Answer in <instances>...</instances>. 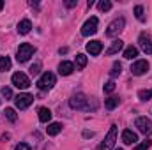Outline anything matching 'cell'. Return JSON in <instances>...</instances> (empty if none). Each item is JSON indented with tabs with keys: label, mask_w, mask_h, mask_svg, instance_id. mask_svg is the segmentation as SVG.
Returning a JSON list of instances; mask_svg holds the SVG:
<instances>
[{
	"label": "cell",
	"mask_w": 152,
	"mask_h": 150,
	"mask_svg": "<svg viewBox=\"0 0 152 150\" xmlns=\"http://www.w3.org/2000/svg\"><path fill=\"white\" fill-rule=\"evenodd\" d=\"M36 53V48L32 46V44H28V42H23V44H20V48H18V53H16V58H18V62H27L32 55Z\"/></svg>",
	"instance_id": "cell-1"
},
{
	"label": "cell",
	"mask_w": 152,
	"mask_h": 150,
	"mask_svg": "<svg viewBox=\"0 0 152 150\" xmlns=\"http://www.w3.org/2000/svg\"><path fill=\"white\" fill-rule=\"evenodd\" d=\"M55 81H57L55 74L48 71V73H44V74L37 79V88H39V90H50V88H53Z\"/></svg>",
	"instance_id": "cell-2"
},
{
	"label": "cell",
	"mask_w": 152,
	"mask_h": 150,
	"mask_svg": "<svg viewBox=\"0 0 152 150\" xmlns=\"http://www.w3.org/2000/svg\"><path fill=\"white\" fill-rule=\"evenodd\" d=\"M97 18L96 16H92V18H88L85 23H83V27H81V36H85V37H90V36H94L96 32H97Z\"/></svg>",
	"instance_id": "cell-3"
},
{
	"label": "cell",
	"mask_w": 152,
	"mask_h": 150,
	"mask_svg": "<svg viewBox=\"0 0 152 150\" xmlns=\"http://www.w3.org/2000/svg\"><path fill=\"white\" fill-rule=\"evenodd\" d=\"M11 81H12V85H14L16 88H20V90H25V88L30 87V79H28V76L25 74V73H14L12 78H11Z\"/></svg>",
	"instance_id": "cell-4"
},
{
	"label": "cell",
	"mask_w": 152,
	"mask_h": 150,
	"mask_svg": "<svg viewBox=\"0 0 152 150\" xmlns=\"http://www.w3.org/2000/svg\"><path fill=\"white\" fill-rule=\"evenodd\" d=\"M87 103H88V99H87V95L81 94V92H80V94H75V95L71 97V101H69V104H71L73 110H88Z\"/></svg>",
	"instance_id": "cell-5"
},
{
	"label": "cell",
	"mask_w": 152,
	"mask_h": 150,
	"mask_svg": "<svg viewBox=\"0 0 152 150\" xmlns=\"http://www.w3.org/2000/svg\"><path fill=\"white\" fill-rule=\"evenodd\" d=\"M115 140H117V125H112L110 133L104 138V141L99 145V150H112L115 147Z\"/></svg>",
	"instance_id": "cell-6"
},
{
	"label": "cell",
	"mask_w": 152,
	"mask_h": 150,
	"mask_svg": "<svg viewBox=\"0 0 152 150\" xmlns=\"http://www.w3.org/2000/svg\"><path fill=\"white\" fill-rule=\"evenodd\" d=\"M124 27H126V20H124V18H117L115 21H112V23L108 25L106 36H108V37H113V36L120 34V32L124 30Z\"/></svg>",
	"instance_id": "cell-7"
},
{
	"label": "cell",
	"mask_w": 152,
	"mask_h": 150,
	"mask_svg": "<svg viewBox=\"0 0 152 150\" xmlns=\"http://www.w3.org/2000/svg\"><path fill=\"white\" fill-rule=\"evenodd\" d=\"M134 125H136L138 131H140L142 134H145V136L152 133V120L151 118H147V117H140V118H136Z\"/></svg>",
	"instance_id": "cell-8"
},
{
	"label": "cell",
	"mask_w": 152,
	"mask_h": 150,
	"mask_svg": "<svg viewBox=\"0 0 152 150\" xmlns=\"http://www.w3.org/2000/svg\"><path fill=\"white\" fill-rule=\"evenodd\" d=\"M32 101H34V97H32L30 94H18V95L14 97V103H16V108H18V110L28 108V106L32 104Z\"/></svg>",
	"instance_id": "cell-9"
},
{
	"label": "cell",
	"mask_w": 152,
	"mask_h": 150,
	"mask_svg": "<svg viewBox=\"0 0 152 150\" xmlns=\"http://www.w3.org/2000/svg\"><path fill=\"white\" fill-rule=\"evenodd\" d=\"M149 71V62L147 60H136L133 66H131V73L134 76H142Z\"/></svg>",
	"instance_id": "cell-10"
},
{
	"label": "cell",
	"mask_w": 152,
	"mask_h": 150,
	"mask_svg": "<svg viewBox=\"0 0 152 150\" xmlns=\"http://www.w3.org/2000/svg\"><path fill=\"white\" fill-rule=\"evenodd\" d=\"M138 42H140V48H142L147 55H152V42H151V37H149L147 34H140Z\"/></svg>",
	"instance_id": "cell-11"
},
{
	"label": "cell",
	"mask_w": 152,
	"mask_h": 150,
	"mask_svg": "<svg viewBox=\"0 0 152 150\" xmlns=\"http://www.w3.org/2000/svg\"><path fill=\"white\" fill-rule=\"evenodd\" d=\"M87 51L90 53V55H99L101 51H103V42L101 41H90L88 44H87Z\"/></svg>",
	"instance_id": "cell-12"
},
{
	"label": "cell",
	"mask_w": 152,
	"mask_h": 150,
	"mask_svg": "<svg viewBox=\"0 0 152 150\" xmlns=\"http://www.w3.org/2000/svg\"><path fill=\"white\" fill-rule=\"evenodd\" d=\"M122 141H124L126 145H133V143L138 141V136H136V133H133L131 129H126V131L122 133Z\"/></svg>",
	"instance_id": "cell-13"
},
{
	"label": "cell",
	"mask_w": 152,
	"mask_h": 150,
	"mask_svg": "<svg viewBox=\"0 0 152 150\" xmlns=\"http://www.w3.org/2000/svg\"><path fill=\"white\" fill-rule=\"evenodd\" d=\"M73 71H75V64H73V62H60L58 73H60L62 76H69Z\"/></svg>",
	"instance_id": "cell-14"
},
{
	"label": "cell",
	"mask_w": 152,
	"mask_h": 150,
	"mask_svg": "<svg viewBox=\"0 0 152 150\" xmlns=\"http://www.w3.org/2000/svg\"><path fill=\"white\" fill-rule=\"evenodd\" d=\"M30 28H32L30 20H21V21L18 23V34H21V36L28 34V32H30Z\"/></svg>",
	"instance_id": "cell-15"
},
{
	"label": "cell",
	"mask_w": 152,
	"mask_h": 150,
	"mask_svg": "<svg viewBox=\"0 0 152 150\" xmlns=\"http://www.w3.org/2000/svg\"><path fill=\"white\" fill-rule=\"evenodd\" d=\"M122 48H124V42H122L120 39H115L113 42H112V46L106 50V55H115V53H118Z\"/></svg>",
	"instance_id": "cell-16"
},
{
	"label": "cell",
	"mask_w": 152,
	"mask_h": 150,
	"mask_svg": "<svg viewBox=\"0 0 152 150\" xmlns=\"http://www.w3.org/2000/svg\"><path fill=\"white\" fill-rule=\"evenodd\" d=\"M60 131H62V124H58V122H53V124H50V125L46 127V133H48L50 136H57Z\"/></svg>",
	"instance_id": "cell-17"
},
{
	"label": "cell",
	"mask_w": 152,
	"mask_h": 150,
	"mask_svg": "<svg viewBox=\"0 0 152 150\" xmlns=\"http://www.w3.org/2000/svg\"><path fill=\"white\" fill-rule=\"evenodd\" d=\"M37 113H39V120H41V122L46 124V122L51 120V111H50V108H39Z\"/></svg>",
	"instance_id": "cell-18"
},
{
	"label": "cell",
	"mask_w": 152,
	"mask_h": 150,
	"mask_svg": "<svg viewBox=\"0 0 152 150\" xmlns=\"http://www.w3.org/2000/svg\"><path fill=\"white\" fill-rule=\"evenodd\" d=\"M85 66H87V57H85L83 53H80V55H76L75 67L78 69V71H81V69H85Z\"/></svg>",
	"instance_id": "cell-19"
},
{
	"label": "cell",
	"mask_w": 152,
	"mask_h": 150,
	"mask_svg": "<svg viewBox=\"0 0 152 150\" xmlns=\"http://www.w3.org/2000/svg\"><path fill=\"white\" fill-rule=\"evenodd\" d=\"M134 57H138V48H134V46H127V48L124 50V58L133 60Z\"/></svg>",
	"instance_id": "cell-20"
},
{
	"label": "cell",
	"mask_w": 152,
	"mask_h": 150,
	"mask_svg": "<svg viewBox=\"0 0 152 150\" xmlns=\"http://www.w3.org/2000/svg\"><path fill=\"white\" fill-rule=\"evenodd\" d=\"M11 66H12V62H11V58H9V57H0V73L9 71V69H11Z\"/></svg>",
	"instance_id": "cell-21"
},
{
	"label": "cell",
	"mask_w": 152,
	"mask_h": 150,
	"mask_svg": "<svg viewBox=\"0 0 152 150\" xmlns=\"http://www.w3.org/2000/svg\"><path fill=\"white\" fill-rule=\"evenodd\" d=\"M118 103H120L118 97H108V99H104V106H106V110H113V108H117Z\"/></svg>",
	"instance_id": "cell-22"
},
{
	"label": "cell",
	"mask_w": 152,
	"mask_h": 150,
	"mask_svg": "<svg viewBox=\"0 0 152 150\" xmlns=\"http://www.w3.org/2000/svg\"><path fill=\"white\" fill-rule=\"evenodd\" d=\"M5 117H7V120L9 122H16V118H18V115H16V111L12 110V108H5Z\"/></svg>",
	"instance_id": "cell-23"
},
{
	"label": "cell",
	"mask_w": 152,
	"mask_h": 150,
	"mask_svg": "<svg viewBox=\"0 0 152 150\" xmlns=\"http://www.w3.org/2000/svg\"><path fill=\"white\" fill-rule=\"evenodd\" d=\"M97 7H99V11H103V12H104V11H110V9H112V2H110V0H101V2L97 4Z\"/></svg>",
	"instance_id": "cell-24"
},
{
	"label": "cell",
	"mask_w": 152,
	"mask_h": 150,
	"mask_svg": "<svg viewBox=\"0 0 152 150\" xmlns=\"http://www.w3.org/2000/svg\"><path fill=\"white\" fill-rule=\"evenodd\" d=\"M134 16H136L138 21H143V20H145V14H143V7H142V5H136V7H134Z\"/></svg>",
	"instance_id": "cell-25"
},
{
	"label": "cell",
	"mask_w": 152,
	"mask_h": 150,
	"mask_svg": "<svg viewBox=\"0 0 152 150\" xmlns=\"http://www.w3.org/2000/svg\"><path fill=\"white\" fill-rule=\"evenodd\" d=\"M138 97H140L142 101H149L152 97V88L151 90H140V92H138Z\"/></svg>",
	"instance_id": "cell-26"
},
{
	"label": "cell",
	"mask_w": 152,
	"mask_h": 150,
	"mask_svg": "<svg viewBox=\"0 0 152 150\" xmlns=\"http://www.w3.org/2000/svg\"><path fill=\"white\" fill-rule=\"evenodd\" d=\"M120 73H122V66H120L118 62H115L113 67H112V73H110V74H112V78H115V76H118Z\"/></svg>",
	"instance_id": "cell-27"
},
{
	"label": "cell",
	"mask_w": 152,
	"mask_h": 150,
	"mask_svg": "<svg viewBox=\"0 0 152 150\" xmlns=\"http://www.w3.org/2000/svg\"><path fill=\"white\" fill-rule=\"evenodd\" d=\"M151 145H152L151 140H145V141H142V143H140V145H138V147H136L134 150H147L149 147H151Z\"/></svg>",
	"instance_id": "cell-28"
},
{
	"label": "cell",
	"mask_w": 152,
	"mask_h": 150,
	"mask_svg": "<svg viewBox=\"0 0 152 150\" xmlns=\"http://www.w3.org/2000/svg\"><path fill=\"white\" fill-rule=\"evenodd\" d=\"M113 90H115V83H113V81L104 83V92H106V94H112Z\"/></svg>",
	"instance_id": "cell-29"
},
{
	"label": "cell",
	"mask_w": 152,
	"mask_h": 150,
	"mask_svg": "<svg viewBox=\"0 0 152 150\" xmlns=\"http://www.w3.org/2000/svg\"><path fill=\"white\" fill-rule=\"evenodd\" d=\"M2 95H4L5 99H11V97H12V90H11L9 87H4V88H2Z\"/></svg>",
	"instance_id": "cell-30"
},
{
	"label": "cell",
	"mask_w": 152,
	"mask_h": 150,
	"mask_svg": "<svg viewBox=\"0 0 152 150\" xmlns=\"http://www.w3.org/2000/svg\"><path fill=\"white\" fill-rule=\"evenodd\" d=\"M14 150H32V149H30V147H28L27 143H18V145H16V149H14Z\"/></svg>",
	"instance_id": "cell-31"
},
{
	"label": "cell",
	"mask_w": 152,
	"mask_h": 150,
	"mask_svg": "<svg viewBox=\"0 0 152 150\" xmlns=\"http://www.w3.org/2000/svg\"><path fill=\"white\" fill-rule=\"evenodd\" d=\"M66 5H67V7H76V5H78V0H67Z\"/></svg>",
	"instance_id": "cell-32"
},
{
	"label": "cell",
	"mask_w": 152,
	"mask_h": 150,
	"mask_svg": "<svg viewBox=\"0 0 152 150\" xmlns=\"http://www.w3.org/2000/svg\"><path fill=\"white\" fill-rule=\"evenodd\" d=\"M39 67H41L39 64H36V66H32V67H30V73H32V74H37V73H39Z\"/></svg>",
	"instance_id": "cell-33"
},
{
	"label": "cell",
	"mask_w": 152,
	"mask_h": 150,
	"mask_svg": "<svg viewBox=\"0 0 152 150\" xmlns=\"http://www.w3.org/2000/svg\"><path fill=\"white\" fill-rule=\"evenodd\" d=\"M83 136H85V138H88V136L92 138V136H94V133H88V131H85V133H83Z\"/></svg>",
	"instance_id": "cell-34"
},
{
	"label": "cell",
	"mask_w": 152,
	"mask_h": 150,
	"mask_svg": "<svg viewBox=\"0 0 152 150\" xmlns=\"http://www.w3.org/2000/svg\"><path fill=\"white\" fill-rule=\"evenodd\" d=\"M2 7H4V2H2V0H0V9H2Z\"/></svg>",
	"instance_id": "cell-35"
},
{
	"label": "cell",
	"mask_w": 152,
	"mask_h": 150,
	"mask_svg": "<svg viewBox=\"0 0 152 150\" xmlns=\"http://www.w3.org/2000/svg\"><path fill=\"white\" fill-rule=\"evenodd\" d=\"M117 150H120V149H117Z\"/></svg>",
	"instance_id": "cell-36"
}]
</instances>
